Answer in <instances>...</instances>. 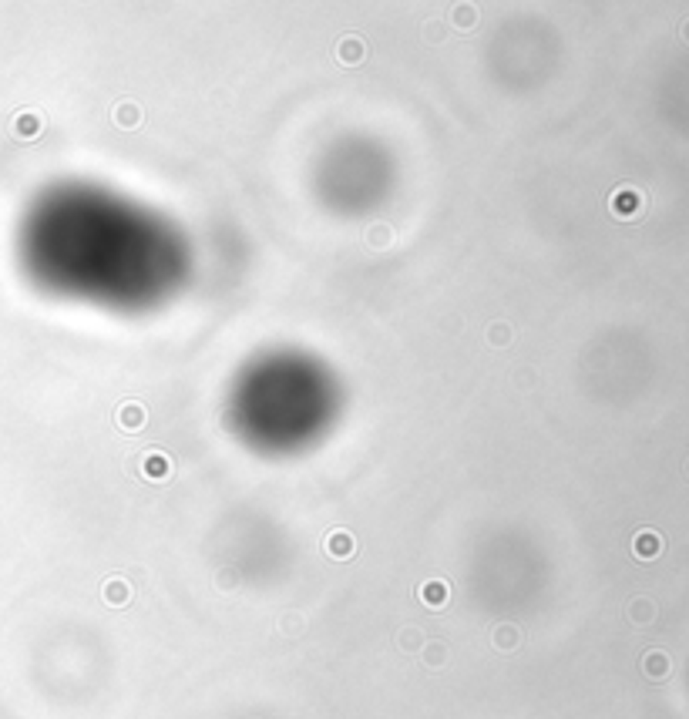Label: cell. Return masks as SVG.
<instances>
[{"mask_svg": "<svg viewBox=\"0 0 689 719\" xmlns=\"http://www.w3.org/2000/svg\"><path fill=\"white\" fill-rule=\"evenodd\" d=\"M491 340H495V343H501V340H505V343H508V326H495V330H491Z\"/></svg>", "mask_w": 689, "mask_h": 719, "instance_id": "obj_12", "label": "cell"}, {"mask_svg": "<svg viewBox=\"0 0 689 719\" xmlns=\"http://www.w3.org/2000/svg\"><path fill=\"white\" fill-rule=\"evenodd\" d=\"M639 206H642V195H639V192H632V189H622V192H615L612 208L619 212V216H629V212H636Z\"/></svg>", "mask_w": 689, "mask_h": 719, "instance_id": "obj_5", "label": "cell"}, {"mask_svg": "<svg viewBox=\"0 0 689 719\" xmlns=\"http://www.w3.org/2000/svg\"><path fill=\"white\" fill-rule=\"evenodd\" d=\"M632 618H636V622H649V618H652V605L649 602H636V605H632Z\"/></svg>", "mask_w": 689, "mask_h": 719, "instance_id": "obj_11", "label": "cell"}, {"mask_svg": "<svg viewBox=\"0 0 689 719\" xmlns=\"http://www.w3.org/2000/svg\"><path fill=\"white\" fill-rule=\"evenodd\" d=\"M326 552H330L333 558H350V554H353V538H350V531H333L330 541H326Z\"/></svg>", "mask_w": 689, "mask_h": 719, "instance_id": "obj_3", "label": "cell"}, {"mask_svg": "<svg viewBox=\"0 0 689 719\" xmlns=\"http://www.w3.org/2000/svg\"><path fill=\"white\" fill-rule=\"evenodd\" d=\"M683 38L689 40V21H686V24H683Z\"/></svg>", "mask_w": 689, "mask_h": 719, "instance_id": "obj_13", "label": "cell"}, {"mask_svg": "<svg viewBox=\"0 0 689 719\" xmlns=\"http://www.w3.org/2000/svg\"><path fill=\"white\" fill-rule=\"evenodd\" d=\"M118 424L125 427V430H141L145 427V407L141 403H125L118 411Z\"/></svg>", "mask_w": 689, "mask_h": 719, "instance_id": "obj_2", "label": "cell"}, {"mask_svg": "<svg viewBox=\"0 0 689 719\" xmlns=\"http://www.w3.org/2000/svg\"><path fill=\"white\" fill-rule=\"evenodd\" d=\"M642 669H646L649 679H663L666 672H669V659H666L663 652H649L646 659H642Z\"/></svg>", "mask_w": 689, "mask_h": 719, "instance_id": "obj_6", "label": "cell"}, {"mask_svg": "<svg viewBox=\"0 0 689 719\" xmlns=\"http://www.w3.org/2000/svg\"><path fill=\"white\" fill-rule=\"evenodd\" d=\"M168 471H172V464H168L165 454L152 450V454L145 457V477H155V481H162V477H168Z\"/></svg>", "mask_w": 689, "mask_h": 719, "instance_id": "obj_4", "label": "cell"}, {"mask_svg": "<svg viewBox=\"0 0 689 719\" xmlns=\"http://www.w3.org/2000/svg\"><path fill=\"white\" fill-rule=\"evenodd\" d=\"M495 645H498V649H514V645H518V632L514 629H498L495 632Z\"/></svg>", "mask_w": 689, "mask_h": 719, "instance_id": "obj_9", "label": "cell"}, {"mask_svg": "<svg viewBox=\"0 0 689 719\" xmlns=\"http://www.w3.org/2000/svg\"><path fill=\"white\" fill-rule=\"evenodd\" d=\"M115 118H118V125H121V128H135V125L141 121V111L135 108V104H121V108L115 111Z\"/></svg>", "mask_w": 689, "mask_h": 719, "instance_id": "obj_8", "label": "cell"}, {"mask_svg": "<svg viewBox=\"0 0 689 719\" xmlns=\"http://www.w3.org/2000/svg\"><path fill=\"white\" fill-rule=\"evenodd\" d=\"M632 548H636L639 558H656V554L663 552V538H659L656 531H639L636 541H632Z\"/></svg>", "mask_w": 689, "mask_h": 719, "instance_id": "obj_1", "label": "cell"}, {"mask_svg": "<svg viewBox=\"0 0 689 719\" xmlns=\"http://www.w3.org/2000/svg\"><path fill=\"white\" fill-rule=\"evenodd\" d=\"M104 598L111 605H125L128 598H131V589H128L125 581H118V578H111L108 585H104Z\"/></svg>", "mask_w": 689, "mask_h": 719, "instance_id": "obj_7", "label": "cell"}, {"mask_svg": "<svg viewBox=\"0 0 689 719\" xmlns=\"http://www.w3.org/2000/svg\"><path fill=\"white\" fill-rule=\"evenodd\" d=\"M421 595H427V598H431L434 605H441V602H444V595H447V591H444V585H441V581H431V585H427V589H424Z\"/></svg>", "mask_w": 689, "mask_h": 719, "instance_id": "obj_10", "label": "cell"}]
</instances>
